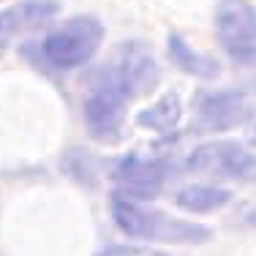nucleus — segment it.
Returning <instances> with one entry per match:
<instances>
[{
    "mask_svg": "<svg viewBox=\"0 0 256 256\" xmlns=\"http://www.w3.org/2000/svg\"><path fill=\"white\" fill-rule=\"evenodd\" d=\"M196 112V131L218 134L240 126L251 114L242 90H202L194 101Z\"/></svg>",
    "mask_w": 256,
    "mask_h": 256,
    "instance_id": "7",
    "label": "nucleus"
},
{
    "mask_svg": "<svg viewBox=\"0 0 256 256\" xmlns=\"http://www.w3.org/2000/svg\"><path fill=\"white\" fill-rule=\"evenodd\" d=\"M216 36L232 60H246L256 52V8L248 0H218Z\"/></svg>",
    "mask_w": 256,
    "mask_h": 256,
    "instance_id": "4",
    "label": "nucleus"
},
{
    "mask_svg": "<svg viewBox=\"0 0 256 256\" xmlns=\"http://www.w3.org/2000/svg\"><path fill=\"white\" fill-rule=\"evenodd\" d=\"M186 166L191 172H204V174H216L224 180H242L251 172H256V158L242 148L240 142H204L188 156Z\"/></svg>",
    "mask_w": 256,
    "mask_h": 256,
    "instance_id": "6",
    "label": "nucleus"
},
{
    "mask_svg": "<svg viewBox=\"0 0 256 256\" xmlns=\"http://www.w3.org/2000/svg\"><path fill=\"white\" fill-rule=\"evenodd\" d=\"M104 41V25L96 16H71L41 41V54L50 66L71 71L84 66Z\"/></svg>",
    "mask_w": 256,
    "mask_h": 256,
    "instance_id": "3",
    "label": "nucleus"
},
{
    "mask_svg": "<svg viewBox=\"0 0 256 256\" xmlns=\"http://www.w3.org/2000/svg\"><path fill=\"white\" fill-rule=\"evenodd\" d=\"M240 68H242V79H246V88L256 90V52L251 58L240 60Z\"/></svg>",
    "mask_w": 256,
    "mask_h": 256,
    "instance_id": "12",
    "label": "nucleus"
},
{
    "mask_svg": "<svg viewBox=\"0 0 256 256\" xmlns=\"http://www.w3.org/2000/svg\"><path fill=\"white\" fill-rule=\"evenodd\" d=\"M101 256H161V254H156V251H136V248H112V251H106Z\"/></svg>",
    "mask_w": 256,
    "mask_h": 256,
    "instance_id": "13",
    "label": "nucleus"
},
{
    "mask_svg": "<svg viewBox=\"0 0 256 256\" xmlns=\"http://www.w3.org/2000/svg\"><path fill=\"white\" fill-rule=\"evenodd\" d=\"M60 11V3L54 0H22L0 11V52L8 46L14 36L25 33L30 28H38L41 22L52 20Z\"/></svg>",
    "mask_w": 256,
    "mask_h": 256,
    "instance_id": "8",
    "label": "nucleus"
},
{
    "mask_svg": "<svg viewBox=\"0 0 256 256\" xmlns=\"http://www.w3.org/2000/svg\"><path fill=\"white\" fill-rule=\"evenodd\" d=\"M232 199V194L226 188H216V186H186L178 191L174 204L180 210L188 212H216L221 207H226Z\"/></svg>",
    "mask_w": 256,
    "mask_h": 256,
    "instance_id": "11",
    "label": "nucleus"
},
{
    "mask_svg": "<svg viewBox=\"0 0 256 256\" xmlns=\"http://www.w3.org/2000/svg\"><path fill=\"white\" fill-rule=\"evenodd\" d=\"M182 118V104H180V96L178 93H166L161 96L153 106L142 109L136 114V126L142 128H150V131H161V134H169L174 131Z\"/></svg>",
    "mask_w": 256,
    "mask_h": 256,
    "instance_id": "10",
    "label": "nucleus"
},
{
    "mask_svg": "<svg viewBox=\"0 0 256 256\" xmlns=\"http://www.w3.org/2000/svg\"><path fill=\"white\" fill-rule=\"evenodd\" d=\"M246 221H248V224H254V226H256V210H248V212H246Z\"/></svg>",
    "mask_w": 256,
    "mask_h": 256,
    "instance_id": "15",
    "label": "nucleus"
},
{
    "mask_svg": "<svg viewBox=\"0 0 256 256\" xmlns=\"http://www.w3.org/2000/svg\"><path fill=\"white\" fill-rule=\"evenodd\" d=\"M158 84V66L148 44L126 41L114 58L98 71L82 106L84 128L98 142H118L123 131L126 106L142 93H153Z\"/></svg>",
    "mask_w": 256,
    "mask_h": 256,
    "instance_id": "1",
    "label": "nucleus"
},
{
    "mask_svg": "<svg viewBox=\"0 0 256 256\" xmlns=\"http://www.w3.org/2000/svg\"><path fill=\"white\" fill-rule=\"evenodd\" d=\"M248 142L256 148V118H254V123H251V131H248Z\"/></svg>",
    "mask_w": 256,
    "mask_h": 256,
    "instance_id": "14",
    "label": "nucleus"
},
{
    "mask_svg": "<svg viewBox=\"0 0 256 256\" xmlns=\"http://www.w3.org/2000/svg\"><path fill=\"white\" fill-rule=\"evenodd\" d=\"M166 54L182 74H191V76H199V79H216L218 76V60L210 58V54L196 52L194 46H188L186 41L174 33L166 38Z\"/></svg>",
    "mask_w": 256,
    "mask_h": 256,
    "instance_id": "9",
    "label": "nucleus"
},
{
    "mask_svg": "<svg viewBox=\"0 0 256 256\" xmlns=\"http://www.w3.org/2000/svg\"><path fill=\"white\" fill-rule=\"evenodd\" d=\"M109 207H112L114 226L128 237H136V240L191 242V246H196V242H204L210 237L207 226H199L194 221H180V218H172L166 212H158L153 207H144L118 191L112 194Z\"/></svg>",
    "mask_w": 256,
    "mask_h": 256,
    "instance_id": "2",
    "label": "nucleus"
},
{
    "mask_svg": "<svg viewBox=\"0 0 256 256\" xmlns=\"http://www.w3.org/2000/svg\"><path fill=\"white\" fill-rule=\"evenodd\" d=\"M172 174V164L164 158H142L136 153L123 156L112 166V180L118 182V194L134 199H156L164 182Z\"/></svg>",
    "mask_w": 256,
    "mask_h": 256,
    "instance_id": "5",
    "label": "nucleus"
}]
</instances>
